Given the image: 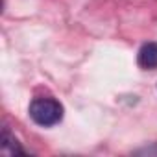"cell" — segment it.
<instances>
[{"mask_svg":"<svg viewBox=\"0 0 157 157\" xmlns=\"http://www.w3.org/2000/svg\"><path fill=\"white\" fill-rule=\"evenodd\" d=\"M30 118L43 128L56 126L63 120V105L50 96H41L35 98L30 104Z\"/></svg>","mask_w":157,"mask_h":157,"instance_id":"cell-1","label":"cell"},{"mask_svg":"<svg viewBox=\"0 0 157 157\" xmlns=\"http://www.w3.org/2000/svg\"><path fill=\"white\" fill-rule=\"evenodd\" d=\"M137 63L144 70H155L157 68V43H144L139 50Z\"/></svg>","mask_w":157,"mask_h":157,"instance_id":"cell-2","label":"cell"},{"mask_svg":"<svg viewBox=\"0 0 157 157\" xmlns=\"http://www.w3.org/2000/svg\"><path fill=\"white\" fill-rule=\"evenodd\" d=\"M0 146H2V153L4 155H24V150L21 148L19 140L10 133L8 128L2 129V144Z\"/></svg>","mask_w":157,"mask_h":157,"instance_id":"cell-3","label":"cell"}]
</instances>
